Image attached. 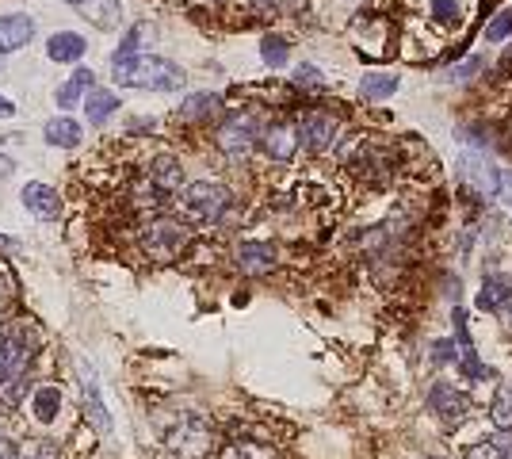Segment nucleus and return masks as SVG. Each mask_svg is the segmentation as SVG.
<instances>
[{"instance_id": "nucleus-1", "label": "nucleus", "mask_w": 512, "mask_h": 459, "mask_svg": "<svg viewBox=\"0 0 512 459\" xmlns=\"http://www.w3.org/2000/svg\"><path fill=\"white\" fill-rule=\"evenodd\" d=\"M39 352V337L31 326H8L0 333V417L16 414L31 391V364Z\"/></svg>"}, {"instance_id": "nucleus-2", "label": "nucleus", "mask_w": 512, "mask_h": 459, "mask_svg": "<svg viewBox=\"0 0 512 459\" xmlns=\"http://www.w3.org/2000/svg\"><path fill=\"white\" fill-rule=\"evenodd\" d=\"M111 73L123 88H146V92H180L188 85V73L161 54H134L123 62H111Z\"/></svg>"}, {"instance_id": "nucleus-3", "label": "nucleus", "mask_w": 512, "mask_h": 459, "mask_svg": "<svg viewBox=\"0 0 512 459\" xmlns=\"http://www.w3.org/2000/svg\"><path fill=\"white\" fill-rule=\"evenodd\" d=\"M180 211H184V219L195 222V226H214V222H222V215L230 211V188H222V184H214V180H195V184H184L180 188Z\"/></svg>"}, {"instance_id": "nucleus-4", "label": "nucleus", "mask_w": 512, "mask_h": 459, "mask_svg": "<svg viewBox=\"0 0 512 459\" xmlns=\"http://www.w3.org/2000/svg\"><path fill=\"white\" fill-rule=\"evenodd\" d=\"M188 241H192V230H188V222L180 219H165L161 215V219H150L142 226V249H146L150 261H176L188 249Z\"/></svg>"}, {"instance_id": "nucleus-5", "label": "nucleus", "mask_w": 512, "mask_h": 459, "mask_svg": "<svg viewBox=\"0 0 512 459\" xmlns=\"http://www.w3.org/2000/svg\"><path fill=\"white\" fill-rule=\"evenodd\" d=\"M165 440H169L172 452H176V456H184V459H203L207 452H211V444H214L211 425H207L199 414H180V417H176V425H169Z\"/></svg>"}, {"instance_id": "nucleus-6", "label": "nucleus", "mask_w": 512, "mask_h": 459, "mask_svg": "<svg viewBox=\"0 0 512 459\" xmlns=\"http://www.w3.org/2000/svg\"><path fill=\"white\" fill-rule=\"evenodd\" d=\"M463 180H467L478 196H486V199L509 196V188H512V176H505V169H497L493 161L478 157V153L463 157Z\"/></svg>"}, {"instance_id": "nucleus-7", "label": "nucleus", "mask_w": 512, "mask_h": 459, "mask_svg": "<svg viewBox=\"0 0 512 459\" xmlns=\"http://www.w3.org/2000/svg\"><path fill=\"white\" fill-rule=\"evenodd\" d=\"M256 138H260V123H256L253 111H237L230 115L226 123H222V131H218V146L222 153H230V157H245V153L256 146Z\"/></svg>"}, {"instance_id": "nucleus-8", "label": "nucleus", "mask_w": 512, "mask_h": 459, "mask_svg": "<svg viewBox=\"0 0 512 459\" xmlns=\"http://www.w3.org/2000/svg\"><path fill=\"white\" fill-rule=\"evenodd\" d=\"M337 131H341V123L329 111H306L299 119V146H306V150L318 157V153H325L333 146Z\"/></svg>"}, {"instance_id": "nucleus-9", "label": "nucleus", "mask_w": 512, "mask_h": 459, "mask_svg": "<svg viewBox=\"0 0 512 459\" xmlns=\"http://www.w3.org/2000/svg\"><path fill=\"white\" fill-rule=\"evenodd\" d=\"M279 264V249L272 241H241L237 245V268L245 276H264Z\"/></svg>"}, {"instance_id": "nucleus-10", "label": "nucleus", "mask_w": 512, "mask_h": 459, "mask_svg": "<svg viewBox=\"0 0 512 459\" xmlns=\"http://www.w3.org/2000/svg\"><path fill=\"white\" fill-rule=\"evenodd\" d=\"M428 410L440 417L448 429H455V425L467 417V398L455 391L451 383H436L432 394H428Z\"/></svg>"}, {"instance_id": "nucleus-11", "label": "nucleus", "mask_w": 512, "mask_h": 459, "mask_svg": "<svg viewBox=\"0 0 512 459\" xmlns=\"http://www.w3.org/2000/svg\"><path fill=\"white\" fill-rule=\"evenodd\" d=\"M260 150L268 153L272 161H291L299 150V127L295 123H272L260 131Z\"/></svg>"}, {"instance_id": "nucleus-12", "label": "nucleus", "mask_w": 512, "mask_h": 459, "mask_svg": "<svg viewBox=\"0 0 512 459\" xmlns=\"http://www.w3.org/2000/svg\"><path fill=\"white\" fill-rule=\"evenodd\" d=\"M23 207L31 211V215H39V219H58L62 215V196L50 188V184H39V180H31V184H23Z\"/></svg>"}, {"instance_id": "nucleus-13", "label": "nucleus", "mask_w": 512, "mask_h": 459, "mask_svg": "<svg viewBox=\"0 0 512 459\" xmlns=\"http://www.w3.org/2000/svg\"><path fill=\"white\" fill-rule=\"evenodd\" d=\"M146 180H150V184L157 188V192H161V196H172V192H180V188H184V165H180V157H172V153H161V157H153Z\"/></svg>"}, {"instance_id": "nucleus-14", "label": "nucleus", "mask_w": 512, "mask_h": 459, "mask_svg": "<svg viewBox=\"0 0 512 459\" xmlns=\"http://www.w3.org/2000/svg\"><path fill=\"white\" fill-rule=\"evenodd\" d=\"M31 39H35V20H31V16H23V12H16V16H0V58L23 50Z\"/></svg>"}, {"instance_id": "nucleus-15", "label": "nucleus", "mask_w": 512, "mask_h": 459, "mask_svg": "<svg viewBox=\"0 0 512 459\" xmlns=\"http://www.w3.org/2000/svg\"><path fill=\"white\" fill-rule=\"evenodd\" d=\"M96 88V73L92 69H73L69 77H65V85H58V92H54V100H58V108H62V115L69 108H77V104H85V96Z\"/></svg>"}, {"instance_id": "nucleus-16", "label": "nucleus", "mask_w": 512, "mask_h": 459, "mask_svg": "<svg viewBox=\"0 0 512 459\" xmlns=\"http://www.w3.org/2000/svg\"><path fill=\"white\" fill-rule=\"evenodd\" d=\"M43 138H46V146H54V150H77V146H81V138H85V131H81V123H77V119H69V115H54V119H46Z\"/></svg>"}, {"instance_id": "nucleus-17", "label": "nucleus", "mask_w": 512, "mask_h": 459, "mask_svg": "<svg viewBox=\"0 0 512 459\" xmlns=\"http://www.w3.org/2000/svg\"><path fill=\"white\" fill-rule=\"evenodd\" d=\"M81 394H85L88 421H92L100 433H111V414H107L104 398H100V383H96V375H88L85 364H81Z\"/></svg>"}, {"instance_id": "nucleus-18", "label": "nucleus", "mask_w": 512, "mask_h": 459, "mask_svg": "<svg viewBox=\"0 0 512 459\" xmlns=\"http://www.w3.org/2000/svg\"><path fill=\"white\" fill-rule=\"evenodd\" d=\"M85 50H88L85 35H77V31H58V35H50V43H46V58L69 66V62H81Z\"/></svg>"}, {"instance_id": "nucleus-19", "label": "nucleus", "mask_w": 512, "mask_h": 459, "mask_svg": "<svg viewBox=\"0 0 512 459\" xmlns=\"http://www.w3.org/2000/svg\"><path fill=\"white\" fill-rule=\"evenodd\" d=\"M222 111V96H214V92H195L188 96L180 108H176V119L180 123H207Z\"/></svg>"}, {"instance_id": "nucleus-20", "label": "nucleus", "mask_w": 512, "mask_h": 459, "mask_svg": "<svg viewBox=\"0 0 512 459\" xmlns=\"http://www.w3.org/2000/svg\"><path fill=\"white\" fill-rule=\"evenodd\" d=\"M119 108H123V104H119V96H115L111 88H92V92L85 96V115L92 127H104Z\"/></svg>"}, {"instance_id": "nucleus-21", "label": "nucleus", "mask_w": 512, "mask_h": 459, "mask_svg": "<svg viewBox=\"0 0 512 459\" xmlns=\"http://www.w3.org/2000/svg\"><path fill=\"white\" fill-rule=\"evenodd\" d=\"M512 456V429H501L493 437L478 440L467 452V459H509Z\"/></svg>"}, {"instance_id": "nucleus-22", "label": "nucleus", "mask_w": 512, "mask_h": 459, "mask_svg": "<svg viewBox=\"0 0 512 459\" xmlns=\"http://www.w3.org/2000/svg\"><path fill=\"white\" fill-rule=\"evenodd\" d=\"M509 295H512L509 280H505V276H497V272H490V276H486V284H482V291H478V306L497 314V310L505 306V299H509Z\"/></svg>"}, {"instance_id": "nucleus-23", "label": "nucleus", "mask_w": 512, "mask_h": 459, "mask_svg": "<svg viewBox=\"0 0 512 459\" xmlns=\"http://www.w3.org/2000/svg\"><path fill=\"white\" fill-rule=\"evenodd\" d=\"M31 410H35V417L43 425H50L54 417L62 414V391L58 387H39V391L31 394Z\"/></svg>"}, {"instance_id": "nucleus-24", "label": "nucleus", "mask_w": 512, "mask_h": 459, "mask_svg": "<svg viewBox=\"0 0 512 459\" xmlns=\"http://www.w3.org/2000/svg\"><path fill=\"white\" fill-rule=\"evenodd\" d=\"M394 92H398V77H394V73H371V77H363V85H360L363 100H386V96H394Z\"/></svg>"}, {"instance_id": "nucleus-25", "label": "nucleus", "mask_w": 512, "mask_h": 459, "mask_svg": "<svg viewBox=\"0 0 512 459\" xmlns=\"http://www.w3.org/2000/svg\"><path fill=\"white\" fill-rule=\"evenodd\" d=\"M150 31H153L150 23H134L127 35H123V46L111 54V62H123V58H134V54H146L142 43H146V35H150Z\"/></svg>"}, {"instance_id": "nucleus-26", "label": "nucleus", "mask_w": 512, "mask_h": 459, "mask_svg": "<svg viewBox=\"0 0 512 459\" xmlns=\"http://www.w3.org/2000/svg\"><path fill=\"white\" fill-rule=\"evenodd\" d=\"M260 58L268 62L272 69L287 66V58H291V46H287V39H279V35H264L260 39Z\"/></svg>"}, {"instance_id": "nucleus-27", "label": "nucleus", "mask_w": 512, "mask_h": 459, "mask_svg": "<svg viewBox=\"0 0 512 459\" xmlns=\"http://www.w3.org/2000/svg\"><path fill=\"white\" fill-rule=\"evenodd\" d=\"M85 20L96 23V27H104V31H111V27H119V0H100V8H92V4H85Z\"/></svg>"}, {"instance_id": "nucleus-28", "label": "nucleus", "mask_w": 512, "mask_h": 459, "mask_svg": "<svg viewBox=\"0 0 512 459\" xmlns=\"http://www.w3.org/2000/svg\"><path fill=\"white\" fill-rule=\"evenodd\" d=\"M493 421L501 429H512V383H501V391L493 394V406H490Z\"/></svg>"}, {"instance_id": "nucleus-29", "label": "nucleus", "mask_w": 512, "mask_h": 459, "mask_svg": "<svg viewBox=\"0 0 512 459\" xmlns=\"http://www.w3.org/2000/svg\"><path fill=\"white\" fill-rule=\"evenodd\" d=\"M16 459H62L54 440H27L23 448H16Z\"/></svg>"}, {"instance_id": "nucleus-30", "label": "nucleus", "mask_w": 512, "mask_h": 459, "mask_svg": "<svg viewBox=\"0 0 512 459\" xmlns=\"http://www.w3.org/2000/svg\"><path fill=\"white\" fill-rule=\"evenodd\" d=\"M512 35V8H505V12H497L490 23H486V39L490 43H501V39H509Z\"/></svg>"}, {"instance_id": "nucleus-31", "label": "nucleus", "mask_w": 512, "mask_h": 459, "mask_svg": "<svg viewBox=\"0 0 512 459\" xmlns=\"http://www.w3.org/2000/svg\"><path fill=\"white\" fill-rule=\"evenodd\" d=\"M222 459H276L268 448H256V444H226Z\"/></svg>"}, {"instance_id": "nucleus-32", "label": "nucleus", "mask_w": 512, "mask_h": 459, "mask_svg": "<svg viewBox=\"0 0 512 459\" xmlns=\"http://www.w3.org/2000/svg\"><path fill=\"white\" fill-rule=\"evenodd\" d=\"M432 16L444 23H459L463 20V8H459V0H432Z\"/></svg>"}, {"instance_id": "nucleus-33", "label": "nucleus", "mask_w": 512, "mask_h": 459, "mask_svg": "<svg viewBox=\"0 0 512 459\" xmlns=\"http://www.w3.org/2000/svg\"><path fill=\"white\" fill-rule=\"evenodd\" d=\"M295 81H299V85H321V73L314 66H299V77H295Z\"/></svg>"}, {"instance_id": "nucleus-34", "label": "nucleus", "mask_w": 512, "mask_h": 459, "mask_svg": "<svg viewBox=\"0 0 512 459\" xmlns=\"http://www.w3.org/2000/svg\"><path fill=\"white\" fill-rule=\"evenodd\" d=\"M436 360H440V364H451V360H455V356H451V341H440V345H436Z\"/></svg>"}, {"instance_id": "nucleus-35", "label": "nucleus", "mask_w": 512, "mask_h": 459, "mask_svg": "<svg viewBox=\"0 0 512 459\" xmlns=\"http://www.w3.org/2000/svg\"><path fill=\"white\" fill-rule=\"evenodd\" d=\"M497 314H501V322H505V329H509V333H512V295H509V299H505V306H501Z\"/></svg>"}, {"instance_id": "nucleus-36", "label": "nucleus", "mask_w": 512, "mask_h": 459, "mask_svg": "<svg viewBox=\"0 0 512 459\" xmlns=\"http://www.w3.org/2000/svg\"><path fill=\"white\" fill-rule=\"evenodd\" d=\"M0 459H16V444L8 437H0Z\"/></svg>"}, {"instance_id": "nucleus-37", "label": "nucleus", "mask_w": 512, "mask_h": 459, "mask_svg": "<svg viewBox=\"0 0 512 459\" xmlns=\"http://www.w3.org/2000/svg\"><path fill=\"white\" fill-rule=\"evenodd\" d=\"M12 115H16V104L8 96H0V119H12Z\"/></svg>"}, {"instance_id": "nucleus-38", "label": "nucleus", "mask_w": 512, "mask_h": 459, "mask_svg": "<svg viewBox=\"0 0 512 459\" xmlns=\"http://www.w3.org/2000/svg\"><path fill=\"white\" fill-rule=\"evenodd\" d=\"M291 0H256V8H287Z\"/></svg>"}, {"instance_id": "nucleus-39", "label": "nucleus", "mask_w": 512, "mask_h": 459, "mask_svg": "<svg viewBox=\"0 0 512 459\" xmlns=\"http://www.w3.org/2000/svg\"><path fill=\"white\" fill-rule=\"evenodd\" d=\"M65 4H73V8H85L88 0H65Z\"/></svg>"}, {"instance_id": "nucleus-40", "label": "nucleus", "mask_w": 512, "mask_h": 459, "mask_svg": "<svg viewBox=\"0 0 512 459\" xmlns=\"http://www.w3.org/2000/svg\"><path fill=\"white\" fill-rule=\"evenodd\" d=\"M0 69H4V58H0Z\"/></svg>"}, {"instance_id": "nucleus-41", "label": "nucleus", "mask_w": 512, "mask_h": 459, "mask_svg": "<svg viewBox=\"0 0 512 459\" xmlns=\"http://www.w3.org/2000/svg\"><path fill=\"white\" fill-rule=\"evenodd\" d=\"M509 459H512V456H509Z\"/></svg>"}]
</instances>
